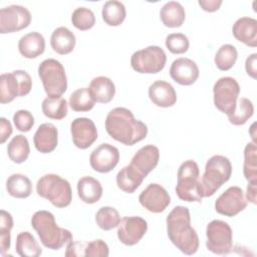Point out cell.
Wrapping results in <instances>:
<instances>
[{
  "label": "cell",
  "instance_id": "cell-1",
  "mask_svg": "<svg viewBox=\"0 0 257 257\" xmlns=\"http://www.w3.org/2000/svg\"><path fill=\"white\" fill-rule=\"evenodd\" d=\"M105 130L113 140L125 146H134L148 135V126L125 107H115L107 113Z\"/></svg>",
  "mask_w": 257,
  "mask_h": 257
},
{
  "label": "cell",
  "instance_id": "cell-2",
  "mask_svg": "<svg viewBox=\"0 0 257 257\" xmlns=\"http://www.w3.org/2000/svg\"><path fill=\"white\" fill-rule=\"evenodd\" d=\"M167 233L171 242L184 254L193 255L199 249V237L191 226L187 207L176 206L167 216Z\"/></svg>",
  "mask_w": 257,
  "mask_h": 257
},
{
  "label": "cell",
  "instance_id": "cell-3",
  "mask_svg": "<svg viewBox=\"0 0 257 257\" xmlns=\"http://www.w3.org/2000/svg\"><path fill=\"white\" fill-rule=\"evenodd\" d=\"M31 225L37 232L43 246L51 250H59L64 244L73 240L69 230L60 228L55 222L53 214L49 211L40 210L33 214Z\"/></svg>",
  "mask_w": 257,
  "mask_h": 257
},
{
  "label": "cell",
  "instance_id": "cell-4",
  "mask_svg": "<svg viewBox=\"0 0 257 257\" xmlns=\"http://www.w3.org/2000/svg\"><path fill=\"white\" fill-rule=\"evenodd\" d=\"M232 174V165L228 158L215 155L211 157L205 167V173L199 180L198 193L201 198L213 196L223 184L229 181Z\"/></svg>",
  "mask_w": 257,
  "mask_h": 257
},
{
  "label": "cell",
  "instance_id": "cell-5",
  "mask_svg": "<svg viewBox=\"0 0 257 257\" xmlns=\"http://www.w3.org/2000/svg\"><path fill=\"white\" fill-rule=\"evenodd\" d=\"M36 192L38 196L48 200L56 208H65L72 200L69 182L56 174L42 176L37 181Z\"/></svg>",
  "mask_w": 257,
  "mask_h": 257
},
{
  "label": "cell",
  "instance_id": "cell-6",
  "mask_svg": "<svg viewBox=\"0 0 257 257\" xmlns=\"http://www.w3.org/2000/svg\"><path fill=\"white\" fill-rule=\"evenodd\" d=\"M38 75L49 97H61L67 89V77L63 65L56 59L48 58L38 66Z\"/></svg>",
  "mask_w": 257,
  "mask_h": 257
},
{
  "label": "cell",
  "instance_id": "cell-7",
  "mask_svg": "<svg viewBox=\"0 0 257 257\" xmlns=\"http://www.w3.org/2000/svg\"><path fill=\"white\" fill-rule=\"evenodd\" d=\"M200 170L198 164L193 160L185 161L179 168L177 174L176 193L178 197L186 202H202L198 193Z\"/></svg>",
  "mask_w": 257,
  "mask_h": 257
},
{
  "label": "cell",
  "instance_id": "cell-8",
  "mask_svg": "<svg viewBox=\"0 0 257 257\" xmlns=\"http://www.w3.org/2000/svg\"><path fill=\"white\" fill-rule=\"evenodd\" d=\"M32 88V79L24 70L2 73L0 76V101L11 102L17 96L27 95Z\"/></svg>",
  "mask_w": 257,
  "mask_h": 257
},
{
  "label": "cell",
  "instance_id": "cell-9",
  "mask_svg": "<svg viewBox=\"0 0 257 257\" xmlns=\"http://www.w3.org/2000/svg\"><path fill=\"white\" fill-rule=\"evenodd\" d=\"M166 62L165 51L157 45H150L138 50L131 57V65L139 73H158L164 69Z\"/></svg>",
  "mask_w": 257,
  "mask_h": 257
},
{
  "label": "cell",
  "instance_id": "cell-10",
  "mask_svg": "<svg viewBox=\"0 0 257 257\" xmlns=\"http://www.w3.org/2000/svg\"><path fill=\"white\" fill-rule=\"evenodd\" d=\"M214 104L222 112L230 115L234 112L240 93L237 80L230 76L219 78L213 87Z\"/></svg>",
  "mask_w": 257,
  "mask_h": 257
},
{
  "label": "cell",
  "instance_id": "cell-11",
  "mask_svg": "<svg viewBox=\"0 0 257 257\" xmlns=\"http://www.w3.org/2000/svg\"><path fill=\"white\" fill-rule=\"evenodd\" d=\"M206 246L214 254L224 255L231 251L233 246V233L228 223L222 220L211 221L206 228Z\"/></svg>",
  "mask_w": 257,
  "mask_h": 257
},
{
  "label": "cell",
  "instance_id": "cell-12",
  "mask_svg": "<svg viewBox=\"0 0 257 257\" xmlns=\"http://www.w3.org/2000/svg\"><path fill=\"white\" fill-rule=\"evenodd\" d=\"M31 14L21 5H9L0 10V33H12L29 26Z\"/></svg>",
  "mask_w": 257,
  "mask_h": 257
},
{
  "label": "cell",
  "instance_id": "cell-13",
  "mask_svg": "<svg viewBox=\"0 0 257 257\" xmlns=\"http://www.w3.org/2000/svg\"><path fill=\"white\" fill-rule=\"evenodd\" d=\"M148 230V223L139 216L123 217L117 226V238L126 246L138 244Z\"/></svg>",
  "mask_w": 257,
  "mask_h": 257
},
{
  "label": "cell",
  "instance_id": "cell-14",
  "mask_svg": "<svg viewBox=\"0 0 257 257\" xmlns=\"http://www.w3.org/2000/svg\"><path fill=\"white\" fill-rule=\"evenodd\" d=\"M247 206V200L244 197V193L241 188L232 186L222 193L215 202V209L217 213L234 217L243 211Z\"/></svg>",
  "mask_w": 257,
  "mask_h": 257
},
{
  "label": "cell",
  "instance_id": "cell-15",
  "mask_svg": "<svg viewBox=\"0 0 257 257\" xmlns=\"http://www.w3.org/2000/svg\"><path fill=\"white\" fill-rule=\"evenodd\" d=\"M140 204L152 213H161L171 203L167 190L159 184H150L139 196Z\"/></svg>",
  "mask_w": 257,
  "mask_h": 257
},
{
  "label": "cell",
  "instance_id": "cell-16",
  "mask_svg": "<svg viewBox=\"0 0 257 257\" xmlns=\"http://www.w3.org/2000/svg\"><path fill=\"white\" fill-rule=\"evenodd\" d=\"M119 161L118 150L109 144H101L89 156L90 167L98 173H108Z\"/></svg>",
  "mask_w": 257,
  "mask_h": 257
},
{
  "label": "cell",
  "instance_id": "cell-17",
  "mask_svg": "<svg viewBox=\"0 0 257 257\" xmlns=\"http://www.w3.org/2000/svg\"><path fill=\"white\" fill-rule=\"evenodd\" d=\"M70 132L74 146L80 150L89 148L97 139L94 122L87 117H77L70 124Z\"/></svg>",
  "mask_w": 257,
  "mask_h": 257
},
{
  "label": "cell",
  "instance_id": "cell-18",
  "mask_svg": "<svg viewBox=\"0 0 257 257\" xmlns=\"http://www.w3.org/2000/svg\"><path fill=\"white\" fill-rule=\"evenodd\" d=\"M199 73L197 63L187 57L174 60L170 67L172 79L181 85H191L195 83L199 77Z\"/></svg>",
  "mask_w": 257,
  "mask_h": 257
},
{
  "label": "cell",
  "instance_id": "cell-19",
  "mask_svg": "<svg viewBox=\"0 0 257 257\" xmlns=\"http://www.w3.org/2000/svg\"><path fill=\"white\" fill-rule=\"evenodd\" d=\"M160 151L154 145H147L141 148L133 157L130 165L136 169L144 178L151 173L158 165Z\"/></svg>",
  "mask_w": 257,
  "mask_h": 257
},
{
  "label": "cell",
  "instance_id": "cell-20",
  "mask_svg": "<svg viewBox=\"0 0 257 257\" xmlns=\"http://www.w3.org/2000/svg\"><path fill=\"white\" fill-rule=\"evenodd\" d=\"M33 142L38 152L42 154L53 152L58 143V131L56 126L49 122L40 124L34 134Z\"/></svg>",
  "mask_w": 257,
  "mask_h": 257
},
{
  "label": "cell",
  "instance_id": "cell-21",
  "mask_svg": "<svg viewBox=\"0 0 257 257\" xmlns=\"http://www.w3.org/2000/svg\"><path fill=\"white\" fill-rule=\"evenodd\" d=\"M149 97L160 107L173 106L177 101V93L173 85L164 80H157L149 87Z\"/></svg>",
  "mask_w": 257,
  "mask_h": 257
},
{
  "label": "cell",
  "instance_id": "cell-22",
  "mask_svg": "<svg viewBox=\"0 0 257 257\" xmlns=\"http://www.w3.org/2000/svg\"><path fill=\"white\" fill-rule=\"evenodd\" d=\"M234 37L250 47L257 46V20L251 17H241L233 25Z\"/></svg>",
  "mask_w": 257,
  "mask_h": 257
},
{
  "label": "cell",
  "instance_id": "cell-23",
  "mask_svg": "<svg viewBox=\"0 0 257 257\" xmlns=\"http://www.w3.org/2000/svg\"><path fill=\"white\" fill-rule=\"evenodd\" d=\"M18 50L25 58H36L45 50V39L38 32H29L19 39Z\"/></svg>",
  "mask_w": 257,
  "mask_h": 257
},
{
  "label": "cell",
  "instance_id": "cell-24",
  "mask_svg": "<svg viewBox=\"0 0 257 257\" xmlns=\"http://www.w3.org/2000/svg\"><path fill=\"white\" fill-rule=\"evenodd\" d=\"M102 186L98 180L85 176L77 182V194L80 200L86 204H94L98 202L102 196Z\"/></svg>",
  "mask_w": 257,
  "mask_h": 257
},
{
  "label": "cell",
  "instance_id": "cell-25",
  "mask_svg": "<svg viewBox=\"0 0 257 257\" xmlns=\"http://www.w3.org/2000/svg\"><path fill=\"white\" fill-rule=\"evenodd\" d=\"M95 102L107 103L115 94V86L112 80L106 76L94 77L88 87Z\"/></svg>",
  "mask_w": 257,
  "mask_h": 257
},
{
  "label": "cell",
  "instance_id": "cell-26",
  "mask_svg": "<svg viewBox=\"0 0 257 257\" xmlns=\"http://www.w3.org/2000/svg\"><path fill=\"white\" fill-rule=\"evenodd\" d=\"M75 43V35L64 26L56 28L50 37V45L52 49L60 55L70 53L74 49Z\"/></svg>",
  "mask_w": 257,
  "mask_h": 257
},
{
  "label": "cell",
  "instance_id": "cell-27",
  "mask_svg": "<svg viewBox=\"0 0 257 257\" xmlns=\"http://www.w3.org/2000/svg\"><path fill=\"white\" fill-rule=\"evenodd\" d=\"M160 18L165 26L177 28L183 25L186 18V12L181 3L170 1L161 8Z\"/></svg>",
  "mask_w": 257,
  "mask_h": 257
},
{
  "label": "cell",
  "instance_id": "cell-28",
  "mask_svg": "<svg viewBox=\"0 0 257 257\" xmlns=\"http://www.w3.org/2000/svg\"><path fill=\"white\" fill-rule=\"evenodd\" d=\"M144 177L131 165L123 167L116 175L117 187L128 194L134 193L143 183Z\"/></svg>",
  "mask_w": 257,
  "mask_h": 257
},
{
  "label": "cell",
  "instance_id": "cell-29",
  "mask_svg": "<svg viewBox=\"0 0 257 257\" xmlns=\"http://www.w3.org/2000/svg\"><path fill=\"white\" fill-rule=\"evenodd\" d=\"M7 193L17 199H25L32 193V183L22 174H13L6 181Z\"/></svg>",
  "mask_w": 257,
  "mask_h": 257
},
{
  "label": "cell",
  "instance_id": "cell-30",
  "mask_svg": "<svg viewBox=\"0 0 257 257\" xmlns=\"http://www.w3.org/2000/svg\"><path fill=\"white\" fill-rule=\"evenodd\" d=\"M15 249L17 254L21 257H38L42 253V250L33 235L27 231L17 235Z\"/></svg>",
  "mask_w": 257,
  "mask_h": 257
},
{
  "label": "cell",
  "instance_id": "cell-31",
  "mask_svg": "<svg viewBox=\"0 0 257 257\" xmlns=\"http://www.w3.org/2000/svg\"><path fill=\"white\" fill-rule=\"evenodd\" d=\"M30 153L28 140L23 135L15 136L7 146V154L9 159L15 164L24 163Z\"/></svg>",
  "mask_w": 257,
  "mask_h": 257
},
{
  "label": "cell",
  "instance_id": "cell-32",
  "mask_svg": "<svg viewBox=\"0 0 257 257\" xmlns=\"http://www.w3.org/2000/svg\"><path fill=\"white\" fill-rule=\"evenodd\" d=\"M126 15L124 5L116 0L106 1L102 6L101 16L103 21L109 26L120 25Z\"/></svg>",
  "mask_w": 257,
  "mask_h": 257
},
{
  "label": "cell",
  "instance_id": "cell-33",
  "mask_svg": "<svg viewBox=\"0 0 257 257\" xmlns=\"http://www.w3.org/2000/svg\"><path fill=\"white\" fill-rule=\"evenodd\" d=\"M42 112L52 119H62L67 115V102L63 97H49L43 99Z\"/></svg>",
  "mask_w": 257,
  "mask_h": 257
},
{
  "label": "cell",
  "instance_id": "cell-34",
  "mask_svg": "<svg viewBox=\"0 0 257 257\" xmlns=\"http://www.w3.org/2000/svg\"><path fill=\"white\" fill-rule=\"evenodd\" d=\"M243 174L248 183L257 184V147L248 143L244 149Z\"/></svg>",
  "mask_w": 257,
  "mask_h": 257
},
{
  "label": "cell",
  "instance_id": "cell-35",
  "mask_svg": "<svg viewBox=\"0 0 257 257\" xmlns=\"http://www.w3.org/2000/svg\"><path fill=\"white\" fill-rule=\"evenodd\" d=\"M69 106L74 111H88L93 108L95 100L86 87L74 90L69 96Z\"/></svg>",
  "mask_w": 257,
  "mask_h": 257
},
{
  "label": "cell",
  "instance_id": "cell-36",
  "mask_svg": "<svg viewBox=\"0 0 257 257\" xmlns=\"http://www.w3.org/2000/svg\"><path fill=\"white\" fill-rule=\"evenodd\" d=\"M95 222L101 230L109 231L118 226L120 216L113 207H101L95 214Z\"/></svg>",
  "mask_w": 257,
  "mask_h": 257
},
{
  "label": "cell",
  "instance_id": "cell-37",
  "mask_svg": "<svg viewBox=\"0 0 257 257\" xmlns=\"http://www.w3.org/2000/svg\"><path fill=\"white\" fill-rule=\"evenodd\" d=\"M238 57V52L235 46L232 44H224L222 45L216 55H215V64L216 66L222 70V71H227L231 69L234 64L236 63Z\"/></svg>",
  "mask_w": 257,
  "mask_h": 257
},
{
  "label": "cell",
  "instance_id": "cell-38",
  "mask_svg": "<svg viewBox=\"0 0 257 257\" xmlns=\"http://www.w3.org/2000/svg\"><path fill=\"white\" fill-rule=\"evenodd\" d=\"M254 107L251 100L246 97L238 99L234 112L228 115L229 121L234 125H242L253 115Z\"/></svg>",
  "mask_w": 257,
  "mask_h": 257
},
{
  "label": "cell",
  "instance_id": "cell-39",
  "mask_svg": "<svg viewBox=\"0 0 257 257\" xmlns=\"http://www.w3.org/2000/svg\"><path fill=\"white\" fill-rule=\"evenodd\" d=\"M13 227V219L10 213L5 210L0 211V253L5 254L10 249V231Z\"/></svg>",
  "mask_w": 257,
  "mask_h": 257
},
{
  "label": "cell",
  "instance_id": "cell-40",
  "mask_svg": "<svg viewBox=\"0 0 257 257\" xmlns=\"http://www.w3.org/2000/svg\"><path fill=\"white\" fill-rule=\"evenodd\" d=\"M71 22L78 30L85 31L94 26L95 16L90 9L86 7H78L72 12Z\"/></svg>",
  "mask_w": 257,
  "mask_h": 257
},
{
  "label": "cell",
  "instance_id": "cell-41",
  "mask_svg": "<svg viewBox=\"0 0 257 257\" xmlns=\"http://www.w3.org/2000/svg\"><path fill=\"white\" fill-rule=\"evenodd\" d=\"M189 39L183 33H171L166 37V46L174 54H182L189 49Z\"/></svg>",
  "mask_w": 257,
  "mask_h": 257
},
{
  "label": "cell",
  "instance_id": "cell-42",
  "mask_svg": "<svg viewBox=\"0 0 257 257\" xmlns=\"http://www.w3.org/2000/svg\"><path fill=\"white\" fill-rule=\"evenodd\" d=\"M108 253V246L101 239L85 242L84 244V256L86 257H107Z\"/></svg>",
  "mask_w": 257,
  "mask_h": 257
},
{
  "label": "cell",
  "instance_id": "cell-43",
  "mask_svg": "<svg viewBox=\"0 0 257 257\" xmlns=\"http://www.w3.org/2000/svg\"><path fill=\"white\" fill-rule=\"evenodd\" d=\"M13 122L18 131L26 133L34 125V117L30 111L26 109H19L13 114Z\"/></svg>",
  "mask_w": 257,
  "mask_h": 257
},
{
  "label": "cell",
  "instance_id": "cell-44",
  "mask_svg": "<svg viewBox=\"0 0 257 257\" xmlns=\"http://www.w3.org/2000/svg\"><path fill=\"white\" fill-rule=\"evenodd\" d=\"M245 68L247 74L252 77L253 79H256L257 77V53H252L249 55L245 62Z\"/></svg>",
  "mask_w": 257,
  "mask_h": 257
},
{
  "label": "cell",
  "instance_id": "cell-45",
  "mask_svg": "<svg viewBox=\"0 0 257 257\" xmlns=\"http://www.w3.org/2000/svg\"><path fill=\"white\" fill-rule=\"evenodd\" d=\"M12 131L13 130L10 121L5 117H1L0 118V143L1 144H4L6 142V140L11 136Z\"/></svg>",
  "mask_w": 257,
  "mask_h": 257
},
{
  "label": "cell",
  "instance_id": "cell-46",
  "mask_svg": "<svg viewBox=\"0 0 257 257\" xmlns=\"http://www.w3.org/2000/svg\"><path fill=\"white\" fill-rule=\"evenodd\" d=\"M198 3L204 11L215 12L220 8L222 1L221 0H199Z\"/></svg>",
  "mask_w": 257,
  "mask_h": 257
},
{
  "label": "cell",
  "instance_id": "cell-47",
  "mask_svg": "<svg viewBox=\"0 0 257 257\" xmlns=\"http://www.w3.org/2000/svg\"><path fill=\"white\" fill-rule=\"evenodd\" d=\"M257 184H254V183H248V186H247V200L249 202H251L252 204H256L257 203Z\"/></svg>",
  "mask_w": 257,
  "mask_h": 257
},
{
  "label": "cell",
  "instance_id": "cell-48",
  "mask_svg": "<svg viewBox=\"0 0 257 257\" xmlns=\"http://www.w3.org/2000/svg\"><path fill=\"white\" fill-rule=\"evenodd\" d=\"M255 125H256V123L254 122L252 125H251V128H250V133H251V137H252V139H253V144H255L256 145V138H255V134H254V131H255Z\"/></svg>",
  "mask_w": 257,
  "mask_h": 257
}]
</instances>
